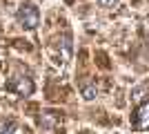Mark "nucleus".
Segmentation results:
<instances>
[{
  "label": "nucleus",
  "instance_id": "5",
  "mask_svg": "<svg viewBox=\"0 0 149 134\" xmlns=\"http://www.w3.org/2000/svg\"><path fill=\"white\" fill-rule=\"evenodd\" d=\"M13 130H16V123H13V121H9V123L5 125V128H2V132H0V134H13Z\"/></svg>",
  "mask_w": 149,
  "mask_h": 134
},
{
  "label": "nucleus",
  "instance_id": "3",
  "mask_svg": "<svg viewBox=\"0 0 149 134\" xmlns=\"http://www.w3.org/2000/svg\"><path fill=\"white\" fill-rule=\"evenodd\" d=\"M134 128L136 130H149V103H143L134 114Z\"/></svg>",
  "mask_w": 149,
  "mask_h": 134
},
{
  "label": "nucleus",
  "instance_id": "1",
  "mask_svg": "<svg viewBox=\"0 0 149 134\" xmlns=\"http://www.w3.org/2000/svg\"><path fill=\"white\" fill-rule=\"evenodd\" d=\"M16 18H18V22L25 27V29H36L38 22H40V11H38L36 5H31V2H22V5L18 7Z\"/></svg>",
  "mask_w": 149,
  "mask_h": 134
},
{
  "label": "nucleus",
  "instance_id": "6",
  "mask_svg": "<svg viewBox=\"0 0 149 134\" xmlns=\"http://www.w3.org/2000/svg\"><path fill=\"white\" fill-rule=\"evenodd\" d=\"M98 5H100V7H107V9H109V7L118 5V0H98Z\"/></svg>",
  "mask_w": 149,
  "mask_h": 134
},
{
  "label": "nucleus",
  "instance_id": "4",
  "mask_svg": "<svg viewBox=\"0 0 149 134\" xmlns=\"http://www.w3.org/2000/svg\"><path fill=\"white\" fill-rule=\"evenodd\" d=\"M80 92H82V98H85V101H93V98L98 96V87H96V83H91V81H82Z\"/></svg>",
  "mask_w": 149,
  "mask_h": 134
},
{
  "label": "nucleus",
  "instance_id": "2",
  "mask_svg": "<svg viewBox=\"0 0 149 134\" xmlns=\"http://www.w3.org/2000/svg\"><path fill=\"white\" fill-rule=\"evenodd\" d=\"M7 87L11 89V92H16V94H20V96H29L33 92V81L29 76H13Z\"/></svg>",
  "mask_w": 149,
  "mask_h": 134
}]
</instances>
